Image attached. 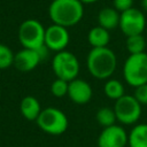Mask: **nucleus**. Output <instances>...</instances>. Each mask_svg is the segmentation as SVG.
<instances>
[{
    "label": "nucleus",
    "instance_id": "nucleus-3",
    "mask_svg": "<svg viewBox=\"0 0 147 147\" xmlns=\"http://www.w3.org/2000/svg\"><path fill=\"white\" fill-rule=\"evenodd\" d=\"M36 123L41 131L51 136H60L64 133L69 126L67 115L56 107L44 108Z\"/></svg>",
    "mask_w": 147,
    "mask_h": 147
},
{
    "label": "nucleus",
    "instance_id": "nucleus-18",
    "mask_svg": "<svg viewBox=\"0 0 147 147\" xmlns=\"http://www.w3.org/2000/svg\"><path fill=\"white\" fill-rule=\"evenodd\" d=\"M125 46H126V49L130 54L144 53L146 49V39L142 36V33L130 36V37H126Z\"/></svg>",
    "mask_w": 147,
    "mask_h": 147
},
{
    "label": "nucleus",
    "instance_id": "nucleus-12",
    "mask_svg": "<svg viewBox=\"0 0 147 147\" xmlns=\"http://www.w3.org/2000/svg\"><path fill=\"white\" fill-rule=\"evenodd\" d=\"M41 61L42 60L37 49L22 48L21 51L15 53L14 67L21 72H29L36 69Z\"/></svg>",
    "mask_w": 147,
    "mask_h": 147
},
{
    "label": "nucleus",
    "instance_id": "nucleus-22",
    "mask_svg": "<svg viewBox=\"0 0 147 147\" xmlns=\"http://www.w3.org/2000/svg\"><path fill=\"white\" fill-rule=\"evenodd\" d=\"M133 96L141 106H147V84H142L140 86L134 87Z\"/></svg>",
    "mask_w": 147,
    "mask_h": 147
},
{
    "label": "nucleus",
    "instance_id": "nucleus-14",
    "mask_svg": "<svg viewBox=\"0 0 147 147\" xmlns=\"http://www.w3.org/2000/svg\"><path fill=\"white\" fill-rule=\"evenodd\" d=\"M121 13L117 11L114 7H105L98 14V23L100 26L110 31L119 25Z\"/></svg>",
    "mask_w": 147,
    "mask_h": 147
},
{
    "label": "nucleus",
    "instance_id": "nucleus-19",
    "mask_svg": "<svg viewBox=\"0 0 147 147\" xmlns=\"http://www.w3.org/2000/svg\"><path fill=\"white\" fill-rule=\"evenodd\" d=\"M96 122L102 126V127H108L115 124L116 119V115L114 111V108L110 107H101L95 115Z\"/></svg>",
    "mask_w": 147,
    "mask_h": 147
},
{
    "label": "nucleus",
    "instance_id": "nucleus-23",
    "mask_svg": "<svg viewBox=\"0 0 147 147\" xmlns=\"http://www.w3.org/2000/svg\"><path fill=\"white\" fill-rule=\"evenodd\" d=\"M113 7L117 11L123 13L133 7V0H113Z\"/></svg>",
    "mask_w": 147,
    "mask_h": 147
},
{
    "label": "nucleus",
    "instance_id": "nucleus-9",
    "mask_svg": "<svg viewBox=\"0 0 147 147\" xmlns=\"http://www.w3.org/2000/svg\"><path fill=\"white\" fill-rule=\"evenodd\" d=\"M70 42V34L67 28L51 24L45 30V42L44 45L52 52H61L67 48Z\"/></svg>",
    "mask_w": 147,
    "mask_h": 147
},
{
    "label": "nucleus",
    "instance_id": "nucleus-21",
    "mask_svg": "<svg viewBox=\"0 0 147 147\" xmlns=\"http://www.w3.org/2000/svg\"><path fill=\"white\" fill-rule=\"evenodd\" d=\"M68 88H69V82L55 78L53 83L51 84V93L56 98H63L64 95H68Z\"/></svg>",
    "mask_w": 147,
    "mask_h": 147
},
{
    "label": "nucleus",
    "instance_id": "nucleus-8",
    "mask_svg": "<svg viewBox=\"0 0 147 147\" xmlns=\"http://www.w3.org/2000/svg\"><path fill=\"white\" fill-rule=\"evenodd\" d=\"M122 33L126 37L141 34L146 28V17L145 14L138 8H130L119 16V25Z\"/></svg>",
    "mask_w": 147,
    "mask_h": 147
},
{
    "label": "nucleus",
    "instance_id": "nucleus-11",
    "mask_svg": "<svg viewBox=\"0 0 147 147\" xmlns=\"http://www.w3.org/2000/svg\"><path fill=\"white\" fill-rule=\"evenodd\" d=\"M68 96L76 105H86L93 96L92 86L85 79L77 77L74 80L69 82Z\"/></svg>",
    "mask_w": 147,
    "mask_h": 147
},
{
    "label": "nucleus",
    "instance_id": "nucleus-7",
    "mask_svg": "<svg viewBox=\"0 0 147 147\" xmlns=\"http://www.w3.org/2000/svg\"><path fill=\"white\" fill-rule=\"evenodd\" d=\"M141 105L137 101L133 95L124 94L122 98L115 101L114 111L116 119L123 125L136 124L141 116Z\"/></svg>",
    "mask_w": 147,
    "mask_h": 147
},
{
    "label": "nucleus",
    "instance_id": "nucleus-5",
    "mask_svg": "<svg viewBox=\"0 0 147 147\" xmlns=\"http://www.w3.org/2000/svg\"><path fill=\"white\" fill-rule=\"evenodd\" d=\"M46 28L34 18L23 21L17 31V38L23 48L38 49L44 46Z\"/></svg>",
    "mask_w": 147,
    "mask_h": 147
},
{
    "label": "nucleus",
    "instance_id": "nucleus-13",
    "mask_svg": "<svg viewBox=\"0 0 147 147\" xmlns=\"http://www.w3.org/2000/svg\"><path fill=\"white\" fill-rule=\"evenodd\" d=\"M41 110L42 109H41L40 102L37 98H34L32 95H28L21 100L20 111H21V115L26 121H37Z\"/></svg>",
    "mask_w": 147,
    "mask_h": 147
},
{
    "label": "nucleus",
    "instance_id": "nucleus-6",
    "mask_svg": "<svg viewBox=\"0 0 147 147\" xmlns=\"http://www.w3.org/2000/svg\"><path fill=\"white\" fill-rule=\"evenodd\" d=\"M52 70L56 78L71 82L78 77L80 64L77 56L69 51H61L55 53L52 59Z\"/></svg>",
    "mask_w": 147,
    "mask_h": 147
},
{
    "label": "nucleus",
    "instance_id": "nucleus-4",
    "mask_svg": "<svg viewBox=\"0 0 147 147\" xmlns=\"http://www.w3.org/2000/svg\"><path fill=\"white\" fill-rule=\"evenodd\" d=\"M125 83L132 87L147 84V53L130 54L123 64Z\"/></svg>",
    "mask_w": 147,
    "mask_h": 147
},
{
    "label": "nucleus",
    "instance_id": "nucleus-15",
    "mask_svg": "<svg viewBox=\"0 0 147 147\" xmlns=\"http://www.w3.org/2000/svg\"><path fill=\"white\" fill-rule=\"evenodd\" d=\"M129 147H147V123L134 124L129 132Z\"/></svg>",
    "mask_w": 147,
    "mask_h": 147
},
{
    "label": "nucleus",
    "instance_id": "nucleus-1",
    "mask_svg": "<svg viewBox=\"0 0 147 147\" xmlns=\"http://www.w3.org/2000/svg\"><path fill=\"white\" fill-rule=\"evenodd\" d=\"M86 65L92 77L100 80L109 79L117 68V57L108 46L92 48L87 54Z\"/></svg>",
    "mask_w": 147,
    "mask_h": 147
},
{
    "label": "nucleus",
    "instance_id": "nucleus-10",
    "mask_svg": "<svg viewBox=\"0 0 147 147\" xmlns=\"http://www.w3.org/2000/svg\"><path fill=\"white\" fill-rule=\"evenodd\" d=\"M129 133L121 125L114 124L103 127L98 137V147H125L127 146Z\"/></svg>",
    "mask_w": 147,
    "mask_h": 147
},
{
    "label": "nucleus",
    "instance_id": "nucleus-16",
    "mask_svg": "<svg viewBox=\"0 0 147 147\" xmlns=\"http://www.w3.org/2000/svg\"><path fill=\"white\" fill-rule=\"evenodd\" d=\"M87 41L92 48L107 47L110 41V33L108 30L100 25L93 26L87 33Z\"/></svg>",
    "mask_w": 147,
    "mask_h": 147
},
{
    "label": "nucleus",
    "instance_id": "nucleus-17",
    "mask_svg": "<svg viewBox=\"0 0 147 147\" xmlns=\"http://www.w3.org/2000/svg\"><path fill=\"white\" fill-rule=\"evenodd\" d=\"M103 92L107 98H109L110 100H115V101L125 94L123 83L121 80L114 79V78H109L106 80V83L103 85Z\"/></svg>",
    "mask_w": 147,
    "mask_h": 147
},
{
    "label": "nucleus",
    "instance_id": "nucleus-24",
    "mask_svg": "<svg viewBox=\"0 0 147 147\" xmlns=\"http://www.w3.org/2000/svg\"><path fill=\"white\" fill-rule=\"evenodd\" d=\"M83 5H91V3H94V2H96V1H99V0H79Z\"/></svg>",
    "mask_w": 147,
    "mask_h": 147
},
{
    "label": "nucleus",
    "instance_id": "nucleus-2",
    "mask_svg": "<svg viewBox=\"0 0 147 147\" xmlns=\"http://www.w3.org/2000/svg\"><path fill=\"white\" fill-rule=\"evenodd\" d=\"M48 16L54 24L71 28L84 16V5L79 0H53L48 7Z\"/></svg>",
    "mask_w": 147,
    "mask_h": 147
},
{
    "label": "nucleus",
    "instance_id": "nucleus-25",
    "mask_svg": "<svg viewBox=\"0 0 147 147\" xmlns=\"http://www.w3.org/2000/svg\"><path fill=\"white\" fill-rule=\"evenodd\" d=\"M141 7L145 11H147V0H141Z\"/></svg>",
    "mask_w": 147,
    "mask_h": 147
},
{
    "label": "nucleus",
    "instance_id": "nucleus-20",
    "mask_svg": "<svg viewBox=\"0 0 147 147\" xmlns=\"http://www.w3.org/2000/svg\"><path fill=\"white\" fill-rule=\"evenodd\" d=\"M14 57L15 54L11 51V48L0 42V70L8 69L11 65H14Z\"/></svg>",
    "mask_w": 147,
    "mask_h": 147
}]
</instances>
